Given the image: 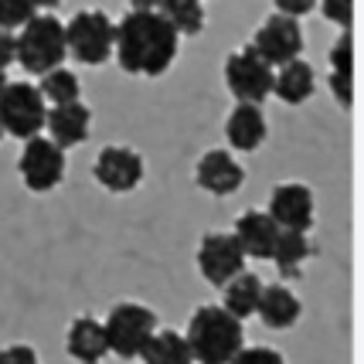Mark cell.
Returning <instances> with one entry per match:
<instances>
[{
  "label": "cell",
  "mask_w": 364,
  "mask_h": 364,
  "mask_svg": "<svg viewBox=\"0 0 364 364\" xmlns=\"http://www.w3.org/2000/svg\"><path fill=\"white\" fill-rule=\"evenodd\" d=\"M102 331H106L109 354L123 358V361H133V358H140L146 341L157 333V314L133 300L116 303L109 310V317L102 320Z\"/></svg>",
  "instance_id": "cell-5"
},
{
  "label": "cell",
  "mask_w": 364,
  "mask_h": 364,
  "mask_svg": "<svg viewBox=\"0 0 364 364\" xmlns=\"http://www.w3.org/2000/svg\"><path fill=\"white\" fill-rule=\"evenodd\" d=\"M45 129L48 140L58 143L62 150H75L89 140V129H92V109L79 102H65V106H51L45 116Z\"/></svg>",
  "instance_id": "cell-14"
},
{
  "label": "cell",
  "mask_w": 364,
  "mask_h": 364,
  "mask_svg": "<svg viewBox=\"0 0 364 364\" xmlns=\"http://www.w3.org/2000/svg\"><path fill=\"white\" fill-rule=\"evenodd\" d=\"M331 92L341 102V109H350L354 106V75H333L331 72Z\"/></svg>",
  "instance_id": "cell-30"
},
{
  "label": "cell",
  "mask_w": 364,
  "mask_h": 364,
  "mask_svg": "<svg viewBox=\"0 0 364 364\" xmlns=\"http://www.w3.org/2000/svg\"><path fill=\"white\" fill-rule=\"evenodd\" d=\"M262 58L266 65L272 68H279V65L293 62V58H300L303 51V28L296 24V17L289 14H276L266 17L262 24H259V31L252 34V45H249Z\"/></svg>",
  "instance_id": "cell-9"
},
{
  "label": "cell",
  "mask_w": 364,
  "mask_h": 364,
  "mask_svg": "<svg viewBox=\"0 0 364 364\" xmlns=\"http://www.w3.org/2000/svg\"><path fill=\"white\" fill-rule=\"evenodd\" d=\"M143 174V157L133 150V146H123V143H109L99 150V157L92 164V177L112 194H129V191L140 188Z\"/></svg>",
  "instance_id": "cell-11"
},
{
  "label": "cell",
  "mask_w": 364,
  "mask_h": 364,
  "mask_svg": "<svg viewBox=\"0 0 364 364\" xmlns=\"http://www.w3.org/2000/svg\"><path fill=\"white\" fill-rule=\"evenodd\" d=\"M184 341L194 364H228L245 348V331H242V320H235L225 306L208 303L191 314Z\"/></svg>",
  "instance_id": "cell-2"
},
{
  "label": "cell",
  "mask_w": 364,
  "mask_h": 364,
  "mask_svg": "<svg viewBox=\"0 0 364 364\" xmlns=\"http://www.w3.org/2000/svg\"><path fill=\"white\" fill-rule=\"evenodd\" d=\"M279 232H283V228L272 222L269 211H259V208L242 211L235 228H232V235L238 238V245H242L245 259H269L272 249H276Z\"/></svg>",
  "instance_id": "cell-15"
},
{
  "label": "cell",
  "mask_w": 364,
  "mask_h": 364,
  "mask_svg": "<svg viewBox=\"0 0 364 364\" xmlns=\"http://www.w3.org/2000/svg\"><path fill=\"white\" fill-rule=\"evenodd\" d=\"M0 140H4V127H0Z\"/></svg>",
  "instance_id": "cell-36"
},
{
  "label": "cell",
  "mask_w": 364,
  "mask_h": 364,
  "mask_svg": "<svg viewBox=\"0 0 364 364\" xmlns=\"http://www.w3.org/2000/svg\"><path fill=\"white\" fill-rule=\"evenodd\" d=\"M0 364H41V361H38V350L31 344H11V348H0Z\"/></svg>",
  "instance_id": "cell-29"
},
{
  "label": "cell",
  "mask_w": 364,
  "mask_h": 364,
  "mask_svg": "<svg viewBox=\"0 0 364 364\" xmlns=\"http://www.w3.org/2000/svg\"><path fill=\"white\" fill-rule=\"evenodd\" d=\"M65 45H68V55L75 62L99 68V65H106L112 58L116 21L106 11H95V7L75 11L65 24Z\"/></svg>",
  "instance_id": "cell-4"
},
{
  "label": "cell",
  "mask_w": 364,
  "mask_h": 364,
  "mask_svg": "<svg viewBox=\"0 0 364 364\" xmlns=\"http://www.w3.org/2000/svg\"><path fill=\"white\" fill-rule=\"evenodd\" d=\"M310 255H314V242H310L306 232H279L269 259L276 262V269L283 272V276H296Z\"/></svg>",
  "instance_id": "cell-22"
},
{
  "label": "cell",
  "mask_w": 364,
  "mask_h": 364,
  "mask_svg": "<svg viewBox=\"0 0 364 364\" xmlns=\"http://www.w3.org/2000/svg\"><path fill=\"white\" fill-rule=\"evenodd\" d=\"M140 361L143 364H194L191 358V348L184 341V333L177 331H160L146 341V348L140 350Z\"/></svg>",
  "instance_id": "cell-21"
},
{
  "label": "cell",
  "mask_w": 364,
  "mask_h": 364,
  "mask_svg": "<svg viewBox=\"0 0 364 364\" xmlns=\"http://www.w3.org/2000/svg\"><path fill=\"white\" fill-rule=\"evenodd\" d=\"M314 208H317L314 205V191L300 184V181H289V184L272 188L266 211L283 232H310L314 228Z\"/></svg>",
  "instance_id": "cell-12"
},
{
  "label": "cell",
  "mask_w": 364,
  "mask_h": 364,
  "mask_svg": "<svg viewBox=\"0 0 364 364\" xmlns=\"http://www.w3.org/2000/svg\"><path fill=\"white\" fill-rule=\"evenodd\" d=\"M34 14H38L34 0H0V28L4 31H17Z\"/></svg>",
  "instance_id": "cell-25"
},
{
  "label": "cell",
  "mask_w": 364,
  "mask_h": 364,
  "mask_svg": "<svg viewBox=\"0 0 364 364\" xmlns=\"http://www.w3.org/2000/svg\"><path fill=\"white\" fill-rule=\"evenodd\" d=\"M45 116H48V102L45 95L38 92V85H31V82H7V89L0 95L4 136H14V140L41 136Z\"/></svg>",
  "instance_id": "cell-6"
},
{
  "label": "cell",
  "mask_w": 364,
  "mask_h": 364,
  "mask_svg": "<svg viewBox=\"0 0 364 364\" xmlns=\"http://www.w3.org/2000/svg\"><path fill=\"white\" fill-rule=\"evenodd\" d=\"M225 85L238 102L262 106L272 95V65H266L252 48H238L225 58Z\"/></svg>",
  "instance_id": "cell-7"
},
{
  "label": "cell",
  "mask_w": 364,
  "mask_h": 364,
  "mask_svg": "<svg viewBox=\"0 0 364 364\" xmlns=\"http://www.w3.org/2000/svg\"><path fill=\"white\" fill-rule=\"evenodd\" d=\"M317 92V75H314V65L293 58V62L272 68V95L286 102V106H303L310 95Z\"/></svg>",
  "instance_id": "cell-17"
},
{
  "label": "cell",
  "mask_w": 364,
  "mask_h": 364,
  "mask_svg": "<svg viewBox=\"0 0 364 364\" xmlns=\"http://www.w3.org/2000/svg\"><path fill=\"white\" fill-rule=\"evenodd\" d=\"M4 89H7V72L0 68V95H4Z\"/></svg>",
  "instance_id": "cell-35"
},
{
  "label": "cell",
  "mask_w": 364,
  "mask_h": 364,
  "mask_svg": "<svg viewBox=\"0 0 364 364\" xmlns=\"http://www.w3.org/2000/svg\"><path fill=\"white\" fill-rule=\"evenodd\" d=\"M133 4V11H157L160 0H129Z\"/></svg>",
  "instance_id": "cell-33"
},
{
  "label": "cell",
  "mask_w": 364,
  "mask_h": 364,
  "mask_svg": "<svg viewBox=\"0 0 364 364\" xmlns=\"http://www.w3.org/2000/svg\"><path fill=\"white\" fill-rule=\"evenodd\" d=\"M194 181H198V188L208 191V194H215V198H228V194H235L242 184H245V171H242V164L232 157V150H208L201 154L198 160V167H194Z\"/></svg>",
  "instance_id": "cell-13"
},
{
  "label": "cell",
  "mask_w": 364,
  "mask_h": 364,
  "mask_svg": "<svg viewBox=\"0 0 364 364\" xmlns=\"http://www.w3.org/2000/svg\"><path fill=\"white\" fill-rule=\"evenodd\" d=\"M157 11L181 38H194L205 31V4L201 0H160Z\"/></svg>",
  "instance_id": "cell-23"
},
{
  "label": "cell",
  "mask_w": 364,
  "mask_h": 364,
  "mask_svg": "<svg viewBox=\"0 0 364 364\" xmlns=\"http://www.w3.org/2000/svg\"><path fill=\"white\" fill-rule=\"evenodd\" d=\"M17 51L14 62L28 72V75H45L51 68L65 65L68 58V45H65V21L51 14V11H38L31 21H24L14 34Z\"/></svg>",
  "instance_id": "cell-3"
},
{
  "label": "cell",
  "mask_w": 364,
  "mask_h": 364,
  "mask_svg": "<svg viewBox=\"0 0 364 364\" xmlns=\"http://www.w3.org/2000/svg\"><path fill=\"white\" fill-rule=\"evenodd\" d=\"M58 4H62V0H34V7H38V11H55Z\"/></svg>",
  "instance_id": "cell-34"
},
{
  "label": "cell",
  "mask_w": 364,
  "mask_h": 364,
  "mask_svg": "<svg viewBox=\"0 0 364 364\" xmlns=\"http://www.w3.org/2000/svg\"><path fill=\"white\" fill-rule=\"evenodd\" d=\"M65 348L79 364H102V358L109 354L106 344V331H102V320L82 314L68 323V337H65Z\"/></svg>",
  "instance_id": "cell-19"
},
{
  "label": "cell",
  "mask_w": 364,
  "mask_h": 364,
  "mask_svg": "<svg viewBox=\"0 0 364 364\" xmlns=\"http://www.w3.org/2000/svg\"><path fill=\"white\" fill-rule=\"evenodd\" d=\"M266 133H269V123H266V112L255 102H238L235 109L228 112L225 119V140L235 154H252L266 143Z\"/></svg>",
  "instance_id": "cell-16"
},
{
  "label": "cell",
  "mask_w": 364,
  "mask_h": 364,
  "mask_svg": "<svg viewBox=\"0 0 364 364\" xmlns=\"http://www.w3.org/2000/svg\"><path fill=\"white\" fill-rule=\"evenodd\" d=\"M245 252L238 245V238L232 232H208L198 245V272L205 276L211 286L222 289L232 276L245 269Z\"/></svg>",
  "instance_id": "cell-10"
},
{
  "label": "cell",
  "mask_w": 364,
  "mask_h": 364,
  "mask_svg": "<svg viewBox=\"0 0 364 364\" xmlns=\"http://www.w3.org/2000/svg\"><path fill=\"white\" fill-rule=\"evenodd\" d=\"M314 7H317V0H276V11L279 14H289V17H296V21L303 14H310Z\"/></svg>",
  "instance_id": "cell-31"
},
{
  "label": "cell",
  "mask_w": 364,
  "mask_h": 364,
  "mask_svg": "<svg viewBox=\"0 0 364 364\" xmlns=\"http://www.w3.org/2000/svg\"><path fill=\"white\" fill-rule=\"evenodd\" d=\"M228 364H286L276 348H242Z\"/></svg>",
  "instance_id": "cell-28"
},
{
  "label": "cell",
  "mask_w": 364,
  "mask_h": 364,
  "mask_svg": "<svg viewBox=\"0 0 364 364\" xmlns=\"http://www.w3.org/2000/svg\"><path fill=\"white\" fill-rule=\"evenodd\" d=\"M17 174L34 194H48L65 181V150L48 136H31L24 140L21 160H17Z\"/></svg>",
  "instance_id": "cell-8"
},
{
  "label": "cell",
  "mask_w": 364,
  "mask_h": 364,
  "mask_svg": "<svg viewBox=\"0 0 364 364\" xmlns=\"http://www.w3.org/2000/svg\"><path fill=\"white\" fill-rule=\"evenodd\" d=\"M38 79H41L38 92L45 95V102H51V106H65V102H79V99H82L79 75H75V72H68L65 65L51 68V72L38 75Z\"/></svg>",
  "instance_id": "cell-24"
},
{
  "label": "cell",
  "mask_w": 364,
  "mask_h": 364,
  "mask_svg": "<svg viewBox=\"0 0 364 364\" xmlns=\"http://www.w3.org/2000/svg\"><path fill=\"white\" fill-rule=\"evenodd\" d=\"M177 48H181V34L160 17V11H129L116 24L112 58L129 75L160 79L177 62Z\"/></svg>",
  "instance_id": "cell-1"
},
{
  "label": "cell",
  "mask_w": 364,
  "mask_h": 364,
  "mask_svg": "<svg viewBox=\"0 0 364 364\" xmlns=\"http://www.w3.org/2000/svg\"><path fill=\"white\" fill-rule=\"evenodd\" d=\"M14 51H17L14 31H4V28H0V68H4V72H7V65H14Z\"/></svg>",
  "instance_id": "cell-32"
},
{
  "label": "cell",
  "mask_w": 364,
  "mask_h": 364,
  "mask_svg": "<svg viewBox=\"0 0 364 364\" xmlns=\"http://www.w3.org/2000/svg\"><path fill=\"white\" fill-rule=\"evenodd\" d=\"M317 7L331 24H337L341 31H350V24H354V0H317Z\"/></svg>",
  "instance_id": "cell-27"
},
{
  "label": "cell",
  "mask_w": 364,
  "mask_h": 364,
  "mask_svg": "<svg viewBox=\"0 0 364 364\" xmlns=\"http://www.w3.org/2000/svg\"><path fill=\"white\" fill-rule=\"evenodd\" d=\"M262 279L255 272L242 269L238 276H232L222 286V306L232 314L235 320H249L255 317V306H259V293H262Z\"/></svg>",
  "instance_id": "cell-20"
},
{
  "label": "cell",
  "mask_w": 364,
  "mask_h": 364,
  "mask_svg": "<svg viewBox=\"0 0 364 364\" xmlns=\"http://www.w3.org/2000/svg\"><path fill=\"white\" fill-rule=\"evenodd\" d=\"M331 72L333 75H354V38H350V31H341V38L331 45Z\"/></svg>",
  "instance_id": "cell-26"
},
{
  "label": "cell",
  "mask_w": 364,
  "mask_h": 364,
  "mask_svg": "<svg viewBox=\"0 0 364 364\" xmlns=\"http://www.w3.org/2000/svg\"><path fill=\"white\" fill-rule=\"evenodd\" d=\"M255 314H259V320H262L266 327H272V331H289V327L300 320L303 303L286 283H272V286H262Z\"/></svg>",
  "instance_id": "cell-18"
}]
</instances>
